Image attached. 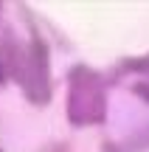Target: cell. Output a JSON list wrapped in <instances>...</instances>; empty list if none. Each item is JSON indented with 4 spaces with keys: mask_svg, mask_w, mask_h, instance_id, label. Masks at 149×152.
<instances>
[{
    "mask_svg": "<svg viewBox=\"0 0 149 152\" xmlns=\"http://www.w3.org/2000/svg\"><path fill=\"white\" fill-rule=\"evenodd\" d=\"M9 62L14 79L23 85L25 96L34 104H48L51 99V62H48V45L42 37H34L31 42L23 45H9Z\"/></svg>",
    "mask_w": 149,
    "mask_h": 152,
    "instance_id": "1",
    "label": "cell"
},
{
    "mask_svg": "<svg viewBox=\"0 0 149 152\" xmlns=\"http://www.w3.org/2000/svg\"><path fill=\"white\" fill-rule=\"evenodd\" d=\"M107 115V90L101 73L87 65H76L68 76V118L71 124H101Z\"/></svg>",
    "mask_w": 149,
    "mask_h": 152,
    "instance_id": "2",
    "label": "cell"
},
{
    "mask_svg": "<svg viewBox=\"0 0 149 152\" xmlns=\"http://www.w3.org/2000/svg\"><path fill=\"white\" fill-rule=\"evenodd\" d=\"M135 93H138V96H144L146 102H149V79H146V82H138V85H135Z\"/></svg>",
    "mask_w": 149,
    "mask_h": 152,
    "instance_id": "3",
    "label": "cell"
},
{
    "mask_svg": "<svg viewBox=\"0 0 149 152\" xmlns=\"http://www.w3.org/2000/svg\"><path fill=\"white\" fill-rule=\"evenodd\" d=\"M0 82H3V68H0Z\"/></svg>",
    "mask_w": 149,
    "mask_h": 152,
    "instance_id": "4",
    "label": "cell"
}]
</instances>
